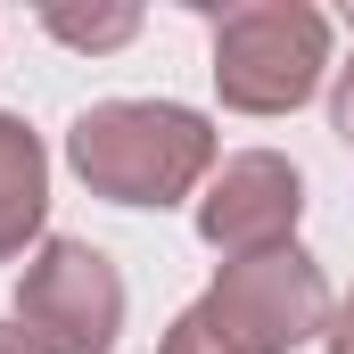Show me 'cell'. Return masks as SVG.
Here are the masks:
<instances>
[{"instance_id": "1", "label": "cell", "mask_w": 354, "mask_h": 354, "mask_svg": "<svg viewBox=\"0 0 354 354\" xmlns=\"http://www.w3.org/2000/svg\"><path fill=\"white\" fill-rule=\"evenodd\" d=\"M330 305L338 297H330L322 264L288 239V248L223 264V280L165 330L157 354H297L305 338L330 330Z\"/></svg>"}, {"instance_id": "2", "label": "cell", "mask_w": 354, "mask_h": 354, "mask_svg": "<svg viewBox=\"0 0 354 354\" xmlns=\"http://www.w3.org/2000/svg\"><path fill=\"white\" fill-rule=\"evenodd\" d=\"M66 157L115 206H181L214 174V124L174 99H99L75 115Z\"/></svg>"}, {"instance_id": "3", "label": "cell", "mask_w": 354, "mask_h": 354, "mask_svg": "<svg viewBox=\"0 0 354 354\" xmlns=\"http://www.w3.org/2000/svg\"><path fill=\"white\" fill-rule=\"evenodd\" d=\"M330 66V17L305 0H256L214 17V91L239 115H288L305 107Z\"/></svg>"}, {"instance_id": "4", "label": "cell", "mask_w": 354, "mask_h": 354, "mask_svg": "<svg viewBox=\"0 0 354 354\" xmlns=\"http://www.w3.org/2000/svg\"><path fill=\"white\" fill-rule=\"evenodd\" d=\"M17 330L33 354H107L124 330V280L91 239H41L17 280Z\"/></svg>"}, {"instance_id": "5", "label": "cell", "mask_w": 354, "mask_h": 354, "mask_svg": "<svg viewBox=\"0 0 354 354\" xmlns=\"http://www.w3.org/2000/svg\"><path fill=\"white\" fill-rule=\"evenodd\" d=\"M297 214H305V181H297L288 157H272V149L223 157V174L206 181V198H198V231L231 264L239 256H264V248H288Z\"/></svg>"}, {"instance_id": "6", "label": "cell", "mask_w": 354, "mask_h": 354, "mask_svg": "<svg viewBox=\"0 0 354 354\" xmlns=\"http://www.w3.org/2000/svg\"><path fill=\"white\" fill-rule=\"evenodd\" d=\"M41 214H50V157L25 115H0V264L25 256Z\"/></svg>"}, {"instance_id": "7", "label": "cell", "mask_w": 354, "mask_h": 354, "mask_svg": "<svg viewBox=\"0 0 354 354\" xmlns=\"http://www.w3.org/2000/svg\"><path fill=\"white\" fill-rule=\"evenodd\" d=\"M41 25L58 41H75V50H115V41L140 33V8H99V17H83V8H41Z\"/></svg>"}, {"instance_id": "8", "label": "cell", "mask_w": 354, "mask_h": 354, "mask_svg": "<svg viewBox=\"0 0 354 354\" xmlns=\"http://www.w3.org/2000/svg\"><path fill=\"white\" fill-rule=\"evenodd\" d=\"M322 338H330V354H354V288L330 305V330H322Z\"/></svg>"}, {"instance_id": "9", "label": "cell", "mask_w": 354, "mask_h": 354, "mask_svg": "<svg viewBox=\"0 0 354 354\" xmlns=\"http://www.w3.org/2000/svg\"><path fill=\"white\" fill-rule=\"evenodd\" d=\"M330 124L354 140V66H338V91H330Z\"/></svg>"}, {"instance_id": "10", "label": "cell", "mask_w": 354, "mask_h": 354, "mask_svg": "<svg viewBox=\"0 0 354 354\" xmlns=\"http://www.w3.org/2000/svg\"><path fill=\"white\" fill-rule=\"evenodd\" d=\"M0 354H33V346H25V330H17V322H0Z\"/></svg>"}, {"instance_id": "11", "label": "cell", "mask_w": 354, "mask_h": 354, "mask_svg": "<svg viewBox=\"0 0 354 354\" xmlns=\"http://www.w3.org/2000/svg\"><path fill=\"white\" fill-rule=\"evenodd\" d=\"M346 25H354V8H346Z\"/></svg>"}]
</instances>
